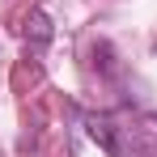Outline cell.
Returning <instances> with one entry per match:
<instances>
[{
  "instance_id": "cell-1",
  "label": "cell",
  "mask_w": 157,
  "mask_h": 157,
  "mask_svg": "<svg viewBox=\"0 0 157 157\" xmlns=\"http://www.w3.org/2000/svg\"><path fill=\"white\" fill-rule=\"evenodd\" d=\"M26 38L34 47H43L47 38H51V21H47V13H30L26 17Z\"/></svg>"
}]
</instances>
